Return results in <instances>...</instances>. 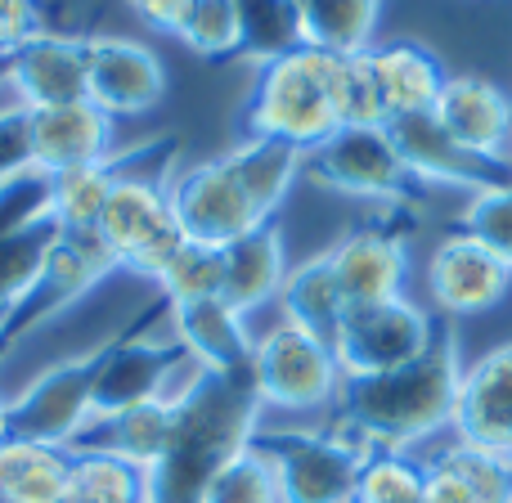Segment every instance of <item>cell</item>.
Listing matches in <instances>:
<instances>
[{"instance_id":"obj_1","label":"cell","mask_w":512,"mask_h":503,"mask_svg":"<svg viewBox=\"0 0 512 503\" xmlns=\"http://www.w3.org/2000/svg\"><path fill=\"white\" fill-rule=\"evenodd\" d=\"M463 360L454 333L436 328L432 346L418 360L373 378H346L333 400V432L355 441L364 454L409 450L427 436L445 432L459 405Z\"/></svg>"},{"instance_id":"obj_2","label":"cell","mask_w":512,"mask_h":503,"mask_svg":"<svg viewBox=\"0 0 512 503\" xmlns=\"http://www.w3.org/2000/svg\"><path fill=\"white\" fill-rule=\"evenodd\" d=\"M171 158H176L171 135H158L140 149H126L117 185L95 225L104 248L117 256V270L140 274L153 288L189 243L176 221V207H171Z\"/></svg>"},{"instance_id":"obj_3","label":"cell","mask_w":512,"mask_h":503,"mask_svg":"<svg viewBox=\"0 0 512 503\" xmlns=\"http://www.w3.org/2000/svg\"><path fill=\"white\" fill-rule=\"evenodd\" d=\"M333 72L337 54L310 50V45H297L270 63H256V81L239 113V135L243 140H279L301 153L319 149L342 126L333 99Z\"/></svg>"},{"instance_id":"obj_4","label":"cell","mask_w":512,"mask_h":503,"mask_svg":"<svg viewBox=\"0 0 512 503\" xmlns=\"http://www.w3.org/2000/svg\"><path fill=\"white\" fill-rule=\"evenodd\" d=\"M301 176L351 198H373L391 207H423L432 189L405 167L387 126H337L319 149L306 153Z\"/></svg>"},{"instance_id":"obj_5","label":"cell","mask_w":512,"mask_h":503,"mask_svg":"<svg viewBox=\"0 0 512 503\" xmlns=\"http://www.w3.org/2000/svg\"><path fill=\"white\" fill-rule=\"evenodd\" d=\"M342 382L346 378L333 355V342L292 319H279L252 342V387L261 405L288 409V414L333 409Z\"/></svg>"},{"instance_id":"obj_6","label":"cell","mask_w":512,"mask_h":503,"mask_svg":"<svg viewBox=\"0 0 512 503\" xmlns=\"http://www.w3.org/2000/svg\"><path fill=\"white\" fill-rule=\"evenodd\" d=\"M252 445L270 459L283 503H351L355 481L369 454L342 432H265L256 427Z\"/></svg>"},{"instance_id":"obj_7","label":"cell","mask_w":512,"mask_h":503,"mask_svg":"<svg viewBox=\"0 0 512 503\" xmlns=\"http://www.w3.org/2000/svg\"><path fill=\"white\" fill-rule=\"evenodd\" d=\"M95 364L99 351L72 355L36 373L5 405V436L72 450L95 423Z\"/></svg>"},{"instance_id":"obj_8","label":"cell","mask_w":512,"mask_h":503,"mask_svg":"<svg viewBox=\"0 0 512 503\" xmlns=\"http://www.w3.org/2000/svg\"><path fill=\"white\" fill-rule=\"evenodd\" d=\"M432 337L436 324L423 306H414L409 297H391L373 306H346L333 333V355L342 364V378H373L418 360Z\"/></svg>"},{"instance_id":"obj_9","label":"cell","mask_w":512,"mask_h":503,"mask_svg":"<svg viewBox=\"0 0 512 503\" xmlns=\"http://www.w3.org/2000/svg\"><path fill=\"white\" fill-rule=\"evenodd\" d=\"M185 360L189 355L180 351V342H149L140 319L126 333L108 337L99 346V364H95V423L126 414V409L144 405V400L176 396L198 373L194 369L189 378H180V364Z\"/></svg>"},{"instance_id":"obj_10","label":"cell","mask_w":512,"mask_h":503,"mask_svg":"<svg viewBox=\"0 0 512 503\" xmlns=\"http://www.w3.org/2000/svg\"><path fill=\"white\" fill-rule=\"evenodd\" d=\"M171 207H176V221L185 230V239L203 243V248H230L234 239H243L256 225L270 221L256 207L252 189L243 185V176L234 171V162L225 153L180 171L171 180Z\"/></svg>"},{"instance_id":"obj_11","label":"cell","mask_w":512,"mask_h":503,"mask_svg":"<svg viewBox=\"0 0 512 503\" xmlns=\"http://www.w3.org/2000/svg\"><path fill=\"white\" fill-rule=\"evenodd\" d=\"M409 234H414V207H396L391 221H373L351 230L328 248L346 306H373V301L405 297L409 274Z\"/></svg>"},{"instance_id":"obj_12","label":"cell","mask_w":512,"mask_h":503,"mask_svg":"<svg viewBox=\"0 0 512 503\" xmlns=\"http://www.w3.org/2000/svg\"><path fill=\"white\" fill-rule=\"evenodd\" d=\"M387 131H391L396 153L405 158V167L414 171L427 189L459 185V189H472V194H486V189L512 185V158H486V153L459 144L436 122V113L391 117Z\"/></svg>"},{"instance_id":"obj_13","label":"cell","mask_w":512,"mask_h":503,"mask_svg":"<svg viewBox=\"0 0 512 503\" xmlns=\"http://www.w3.org/2000/svg\"><path fill=\"white\" fill-rule=\"evenodd\" d=\"M86 99L108 117H140L167 99V68L144 41L86 36Z\"/></svg>"},{"instance_id":"obj_14","label":"cell","mask_w":512,"mask_h":503,"mask_svg":"<svg viewBox=\"0 0 512 503\" xmlns=\"http://www.w3.org/2000/svg\"><path fill=\"white\" fill-rule=\"evenodd\" d=\"M427 288L441 315L450 319H477L495 310L512 292V265L486 243L468 239V234H450L436 243L432 261H427Z\"/></svg>"},{"instance_id":"obj_15","label":"cell","mask_w":512,"mask_h":503,"mask_svg":"<svg viewBox=\"0 0 512 503\" xmlns=\"http://www.w3.org/2000/svg\"><path fill=\"white\" fill-rule=\"evenodd\" d=\"M117 144V126L104 108L90 99L59 108H27V158L36 171L59 176L72 167H90V162H108Z\"/></svg>"},{"instance_id":"obj_16","label":"cell","mask_w":512,"mask_h":503,"mask_svg":"<svg viewBox=\"0 0 512 503\" xmlns=\"http://www.w3.org/2000/svg\"><path fill=\"white\" fill-rule=\"evenodd\" d=\"M18 108H59L86 99V36L41 32L9 54L5 72Z\"/></svg>"},{"instance_id":"obj_17","label":"cell","mask_w":512,"mask_h":503,"mask_svg":"<svg viewBox=\"0 0 512 503\" xmlns=\"http://www.w3.org/2000/svg\"><path fill=\"white\" fill-rule=\"evenodd\" d=\"M171 333H176L180 351L198 364L203 373L216 378H234V373H252V342L248 319L230 306L225 297H203V301H180L167 306Z\"/></svg>"},{"instance_id":"obj_18","label":"cell","mask_w":512,"mask_h":503,"mask_svg":"<svg viewBox=\"0 0 512 503\" xmlns=\"http://www.w3.org/2000/svg\"><path fill=\"white\" fill-rule=\"evenodd\" d=\"M432 113L459 144L486 158H512V99L490 77L454 72Z\"/></svg>"},{"instance_id":"obj_19","label":"cell","mask_w":512,"mask_h":503,"mask_svg":"<svg viewBox=\"0 0 512 503\" xmlns=\"http://www.w3.org/2000/svg\"><path fill=\"white\" fill-rule=\"evenodd\" d=\"M450 432L486 450H504L512 441V342L495 346L463 369Z\"/></svg>"},{"instance_id":"obj_20","label":"cell","mask_w":512,"mask_h":503,"mask_svg":"<svg viewBox=\"0 0 512 503\" xmlns=\"http://www.w3.org/2000/svg\"><path fill=\"white\" fill-rule=\"evenodd\" d=\"M221 261H225L221 297L243 319L256 315L265 301H279L283 279H288V248H283L279 221H265L252 234L234 239L230 248H221Z\"/></svg>"},{"instance_id":"obj_21","label":"cell","mask_w":512,"mask_h":503,"mask_svg":"<svg viewBox=\"0 0 512 503\" xmlns=\"http://www.w3.org/2000/svg\"><path fill=\"white\" fill-rule=\"evenodd\" d=\"M373 72H378L382 99H387V117H409V113H432L441 99L445 72L441 54L427 50L423 41H391L373 45Z\"/></svg>"},{"instance_id":"obj_22","label":"cell","mask_w":512,"mask_h":503,"mask_svg":"<svg viewBox=\"0 0 512 503\" xmlns=\"http://www.w3.org/2000/svg\"><path fill=\"white\" fill-rule=\"evenodd\" d=\"M180 391L176 396L144 400V405L126 409V414H117V418H104V423L90 427V432H99V436H90V441H81V445H95V450H108V454H117V459L135 463L140 472H153L167 459L171 441H176ZM81 445H72V450H81Z\"/></svg>"},{"instance_id":"obj_23","label":"cell","mask_w":512,"mask_h":503,"mask_svg":"<svg viewBox=\"0 0 512 503\" xmlns=\"http://www.w3.org/2000/svg\"><path fill=\"white\" fill-rule=\"evenodd\" d=\"M72 450L36 441H0V503H68Z\"/></svg>"},{"instance_id":"obj_24","label":"cell","mask_w":512,"mask_h":503,"mask_svg":"<svg viewBox=\"0 0 512 503\" xmlns=\"http://www.w3.org/2000/svg\"><path fill=\"white\" fill-rule=\"evenodd\" d=\"M378 18H382V0H297L301 45L324 54L373 50Z\"/></svg>"},{"instance_id":"obj_25","label":"cell","mask_w":512,"mask_h":503,"mask_svg":"<svg viewBox=\"0 0 512 503\" xmlns=\"http://www.w3.org/2000/svg\"><path fill=\"white\" fill-rule=\"evenodd\" d=\"M279 306H283V319H292V324H301L333 342L337 324H342V315H346V297H342V283H337V270H333V261H328V252L292 265L288 279H283Z\"/></svg>"},{"instance_id":"obj_26","label":"cell","mask_w":512,"mask_h":503,"mask_svg":"<svg viewBox=\"0 0 512 503\" xmlns=\"http://www.w3.org/2000/svg\"><path fill=\"white\" fill-rule=\"evenodd\" d=\"M117 171H122V153H113L108 162H90V167L50 176V221L59 225V234L95 230L108 207V194L117 185Z\"/></svg>"},{"instance_id":"obj_27","label":"cell","mask_w":512,"mask_h":503,"mask_svg":"<svg viewBox=\"0 0 512 503\" xmlns=\"http://www.w3.org/2000/svg\"><path fill=\"white\" fill-rule=\"evenodd\" d=\"M68 503H149V472L108 450L81 445L72 450Z\"/></svg>"},{"instance_id":"obj_28","label":"cell","mask_w":512,"mask_h":503,"mask_svg":"<svg viewBox=\"0 0 512 503\" xmlns=\"http://www.w3.org/2000/svg\"><path fill=\"white\" fill-rule=\"evenodd\" d=\"M225 158L234 162V171L243 176V185L252 189L256 207H261L270 221L283 207V198H288L292 180H297L301 167H306V153L292 149V144H279V140H239Z\"/></svg>"},{"instance_id":"obj_29","label":"cell","mask_w":512,"mask_h":503,"mask_svg":"<svg viewBox=\"0 0 512 503\" xmlns=\"http://www.w3.org/2000/svg\"><path fill=\"white\" fill-rule=\"evenodd\" d=\"M427 463L409 450H373L360 468L351 503H423Z\"/></svg>"},{"instance_id":"obj_30","label":"cell","mask_w":512,"mask_h":503,"mask_svg":"<svg viewBox=\"0 0 512 503\" xmlns=\"http://www.w3.org/2000/svg\"><path fill=\"white\" fill-rule=\"evenodd\" d=\"M198 503H283V499H279V481H274L270 459L248 441L212 472Z\"/></svg>"},{"instance_id":"obj_31","label":"cell","mask_w":512,"mask_h":503,"mask_svg":"<svg viewBox=\"0 0 512 503\" xmlns=\"http://www.w3.org/2000/svg\"><path fill=\"white\" fill-rule=\"evenodd\" d=\"M234 5L243 18V59L270 63L301 45L297 0H234Z\"/></svg>"},{"instance_id":"obj_32","label":"cell","mask_w":512,"mask_h":503,"mask_svg":"<svg viewBox=\"0 0 512 503\" xmlns=\"http://www.w3.org/2000/svg\"><path fill=\"white\" fill-rule=\"evenodd\" d=\"M333 99H337V117H342V126H387L391 122L369 50L364 54H337Z\"/></svg>"},{"instance_id":"obj_33","label":"cell","mask_w":512,"mask_h":503,"mask_svg":"<svg viewBox=\"0 0 512 503\" xmlns=\"http://www.w3.org/2000/svg\"><path fill=\"white\" fill-rule=\"evenodd\" d=\"M176 36L203 59H234L243 54V18L234 0H189Z\"/></svg>"},{"instance_id":"obj_34","label":"cell","mask_w":512,"mask_h":503,"mask_svg":"<svg viewBox=\"0 0 512 503\" xmlns=\"http://www.w3.org/2000/svg\"><path fill=\"white\" fill-rule=\"evenodd\" d=\"M436 463L459 472V477L468 481V490L477 495V503H512V463L499 450L468 445L454 436V441L436 454Z\"/></svg>"},{"instance_id":"obj_35","label":"cell","mask_w":512,"mask_h":503,"mask_svg":"<svg viewBox=\"0 0 512 503\" xmlns=\"http://www.w3.org/2000/svg\"><path fill=\"white\" fill-rule=\"evenodd\" d=\"M221 279H225L221 248L185 243L176 261L167 265V274L158 279V292H162V301H167V306H180V301L221 297Z\"/></svg>"},{"instance_id":"obj_36","label":"cell","mask_w":512,"mask_h":503,"mask_svg":"<svg viewBox=\"0 0 512 503\" xmlns=\"http://www.w3.org/2000/svg\"><path fill=\"white\" fill-rule=\"evenodd\" d=\"M459 234L486 243L490 252H499L512 265V185L472 194V203L459 216Z\"/></svg>"},{"instance_id":"obj_37","label":"cell","mask_w":512,"mask_h":503,"mask_svg":"<svg viewBox=\"0 0 512 503\" xmlns=\"http://www.w3.org/2000/svg\"><path fill=\"white\" fill-rule=\"evenodd\" d=\"M32 167L27 158V108H0V180Z\"/></svg>"},{"instance_id":"obj_38","label":"cell","mask_w":512,"mask_h":503,"mask_svg":"<svg viewBox=\"0 0 512 503\" xmlns=\"http://www.w3.org/2000/svg\"><path fill=\"white\" fill-rule=\"evenodd\" d=\"M423 503H477V495L468 490V481L459 477L454 468H445V463H427V495Z\"/></svg>"},{"instance_id":"obj_39","label":"cell","mask_w":512,"mask_h":503,"mask_svg":"<svg viewBox=\"0 0 512 503\" xmlns=\"http://www.w3.org/2000/svg\"><path fill=\"white\" fill-rule=\"evenodd\" d=\"M126 5H131L135 14L153 27V32H171V36H176V27H180V18H185L189 0H126Z\"/></svg>"},{"instance_id":"obj_40","label":"cell","mask_w":512,"mask_h":503,"mask_svg":"<svg viewBox=\"0 0 512 503\" xmlns=\"http://www.w3.org/2000/svg\"><path fill=\"white\" fill-rule=\"evenodd\" d=\"M5 405H9V400L0 396V441H5Z\"/></svg>"},{"instance_id":"obj_41","label":"cell","mask_w":512,"mask_h":503,"mask_svg":"<svg viewBox=\"0 0 512 503\" xmlns=\"http://www.w3.org/2000/svg\"><path fill=\"white\" fill-rule=\"evenodd\" d=\"M499 454H504V459L512 463V441H508V445H504V450H499Z\"/></svg>"},{"instance_id":"obj_42","label":"cell","mask_w":512,"mask_h":503,"mask_svg":"<svg viewBox=\"0 0 512 503\" xmlns=\"http://www.w3.org/2000/svg\"><path fill=\"white\" fill-rule=\"evenodd\" d=\"M0 319H5V306H0Z\"/></svg>"}]
</instances>
